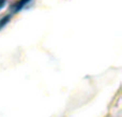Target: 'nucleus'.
I'll use <instances>...</instances> for the list:
<instances>
[{
	"instance_id": "obj_1",
	"label": "nucleus",
	"mask_w": 122,
	"mask_h": 117,
	"mask_svg": "<svg viewBox=\"0 0 122 117\" xmlns=\"http://www.w3.org/2000/svg\"><path fill=\"white\" fill-rule=\"evenodd\" d=\"M31 0H18L17 2H15L12 6V10H13V13H17L19 12L20 10H23L26 5H27Z\"/></svg>"
},
{
	"instance_id": "obj_2",
	"label": "nucleus",
	"mask_w": 122,
	"mask_h": 117,
	"mask_svg": "<svg viewBox=\"0 0 122 117\" xmlns=\"http://www.w3.org/2000/svg\"><path fill=\"white\" fill-rule=\"evenodd\" d=\"M10 21H11V14H9V15H6V16H4L3 18L0 21V29H2V28H3L4 26H5Z\"/></svg>"
},
{
	"instance_id": "obj_3",
	"label": "nucleus",
	"mask_w": 122,
	"mask_h": 117,
	"mask_svg": "<svg viewBox=\"0 0 122 117\" xmlns=\"http://www.w3.org/2000/svg\"><path fill=\"white\" fill-rule=\"evenodd\" d=\"M5 5V0H0V10Z\"/></svg>"
}]
</instances>
